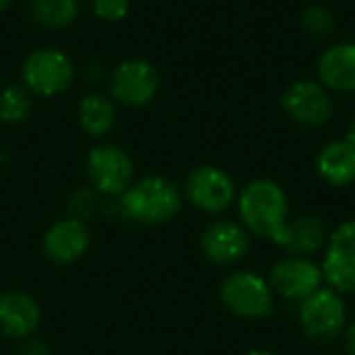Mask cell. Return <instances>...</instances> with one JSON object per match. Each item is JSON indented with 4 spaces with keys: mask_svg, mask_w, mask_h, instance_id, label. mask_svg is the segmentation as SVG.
I'll return each instance as SVG.
<instances>
[{
    "mask_svg": "<svg viewBox=\"0 0 355 355\" xmlns=\"http://www.w3.org/2000/svg\"><path fill=\"white\" fill-rule=\"evenodd\" d=\"M239 223L252 237L277 241L289 223V198L285 189L270 179H254L237 193Z\"/></svg>",
    "mask_w": 355,
    "mask_h": 355,
    "instance_id": "obj_2",
    "label": "cell"
},
{
    "mask_svg": "<svg viewBox=\"0 0 355 355\" xmlns=\"http://www.w3.org/2000/svg\"><path fill=\"white\" fill-rule=\"evenodd\" d=\"M302 27L314 37H327L335 29V15L320 4H312L302 12Z\"/></svg>",
    "mask_w": 355,
    "mask_h": 355,
    "instance_id": "obj_21",
    "label": "cell"
},
{
    "mask_svg": "<svg viewBox=\"0 0 355 355\" xmlns=\"http://www.w3.org/2000/svg\"><path fill=\"white\" fill-rule=\"evenodd\" d=\"M218 300L227 312L243 320L270 318L275 312V291L266 277L254 270H235L218 285Z\"/></svg>",
    "mask_w": 355,
    "mask_h": 355,
    "instance_id": "obj_4",
    "label": "cell"
},
{
    "mask_svg": "<svg viewBox=\"0 0 355 355\" xmlns=\"http://www.w3.org/2000/svg\"><path fill=\"white\" fill-rule=\"evenodd\" d=\"M77 123L89 137H106L116 125V102L106 94H87L77 106Z\"/></svg>",
    "mask_w": 355,
    "mask_h": 355,
    "instance_id": "obj_18",
    "label": "cell"
},
{
    "mask_svg": "<svg viewBox=\"0 0 355 355\" xmlns=\"http://www.w3.org/2000/svg\"><path fill=\"white\" fill-rule=\"evenodd\" d=\"M243 355H277L275 352H268V349H250V352H245Z\"/></svg>",
    "mask_w": 355,
    "mask_h": 355,
    "instance_id": "obj_27",
    "label": "cell"
},
{
    "mask_svg": "<svg viewBox=\"0 0 355 355\" xmlns=\"http://www.w3.org/2000/svg\"><path fill=\"white\" fill-rule=\"evenodd\" d=\"M345 139L347 141H352L355 146V112H354V119H352V123H349V129H347V135H345Z\"/></svg>",
    "mask_w": 355,
    "mask_h": 355,
    "instance_id": "obj_26",
    "label": "cell"
},
{
    "mask_svg": "<svg viewBox=\"0 0 355 355\" xmlns=\"http://www.w3.org/2000/svg\"><path fill=\"white\" fill-rule=\"evenodd\" d=\"M33 110V94L25 85L10 83L0 89V121L19 125L29 119Z\"/></svg>",
    "mask_w": 355,
    "mask_h": 355,
    "instance_id": "obj_20",
    "label": "cell"
},
{
    "mask_svg": "<svg viewBox=\"0 0 355 355\" xmlns=\"http://www.w3.org/2000/svg\"><path fill=\"white\" fill-rule=\"evenodd\" d=\"M183 200V189L173 179L148 175L135 179L129 189L116 198V210L121 218L139 227H162L179 216Z\"/></svg>",
    "mask_w": 355,
    "mask_h": 355,
    "instance_id": "obj_1",
    "label": "cell"
},
{
    "mask_svg": "<svg viewBox=\"0 0 355 355\" xmlns=\"http://www.w3.org/2000/svg\"><path fill=\"white\" fill-rule=\"evenodd\" d=\"M10 4H12V0H0V12H4Z\"/></svg>",
    "mask_w": 355,
    "mask_h": 355,
    "instance_id": "obj_28",
    "label": "cell"
},
{
    "mask_svg": "<svg viewBox=\"0 0 355 355\" xmlns=\"http://www.w3.org/2000/svg\"><path fill=\"white\" fill-rule=\"evenodd\" d=\"M343 349L347 355H355V322L347 324L343 331Z\"/></svg>",
    "mask_w": 355,
    "mask_h": 355,
    "instance_id": "obj_25",
    "label": "cell"
},
{
    "mask_svg": "<svg viewBox=\"0 0 355 355\" xmlns=\"http://www.w3.org/2000/svg\"><path fill=\"white\" fill-rule=\"evenodd\" d=\"M316 173L331 187L355 183V146L347 139L327 144L316 156Z\"/></svg>",
    "mask_w": 355,
    "mask_h": 355,
    "instance_id": "obj_17",
    "label": "cell"
},
{
    "mask_svg": "<svg viewBox=\"0 0 355 355\" xmlns=\"http://www.w3.org/2000/svg\"><path fill=\"white\" fill-rule=\"evenodd\" d=\"M98 193L87 185V187H77L75 191L69 193L67 206H69V216L79 218V220H89L94 212L98 210Z\"/></svg>",
    "mask_w": 355,
    "mask_h": 355,
    "instance_id": "obj_22",
    "label": "cell"
},
{
    "mask_svg": "<svg viewBox=\"0 0 355 355\" xmlns=\"http://www.w3.org/2000/svg\"><path fill=\"white\" fill-rule=\"evenodd\" d=\"M200 250L208 262L216 266H233L250 254L252 235L241 223L218 218L202 231Z\"/></svg>",
    "mask_w": 355,
    "mask_h": 355,
    "instance_id": "obj_12",
    "label": "cell"
},
{
    "mask_svg": "<svg viewBox=\"0 0 355 355\" xmlns=\"http://www.w3.org/2000/svg\"><path fill=\"white\" fill-rule=\"evenodd\" d=\"M131 0H92V10L98 19L116 23L129 15Z\"/></svg>",
    "mask_w": 355,
    "mask_h": 355,
    "instance_id": "obj_23",
    "label": "cell"
},
{
    "mask_svg": "<svg viewBox=\"0 0 355 355\" xmlns=\"http://www.w3.org/2000/svg\"><path fill=\"white\" fill-rule=\"evenodd\" d=\"M329 227L322 216L318 214H300L295 218H289L287 227L275 241L279 248L287 252V256H304L312 258L320 252H324L329 241Z\"/></svg>",
    "mask_w": 355,
    "mask_h": 355,
    "instance_id": "obj_15",
    "label": "cell"
},
{
    "mask_svg": "<svg viewBox=\"0 0 355 355\" xmlns=\"http://www.w3.org/2000/svg\"><path fill=\"white\" fill-rule=\"evenodd\" d=\"M318 81L333 92H355V44H333L322 52L318 60Z\"/></svg>",
    "mask_w": 355,
    "mask_h": 355,
    "instance_id": "obj_16",
    "label": "cell"
},
{
    "mask_svg": "<svg viewBox=\"0 0 355 355\" xmlns=\"http://www.w3.org/2000/svg\"><path fill=\"white\" fill-rule=\"evenodd\" d=\"M268 285L275 295L287 302H302L324 285V275L318 262L304 256H285L268 272Z\"/></svg>",
    "mask_w": 355,
    "mask_h": 355,
    "instance_id": "obj_10",
    "label": "cell"
},
{
    "mask_svg": "<svg viewBox=\"0 0 355 355\" xmlns=\"http://www.w3.org/2000/svg\"><path fill=\"white\" fill-rule=\"evenodd\" d=\"M42 322V310L33 295L25 291L0 293V335L12 341H23L35 335Z\"/></svg>",
    "mask_w": 355,
    "mask_h": 355,
    "instance_id": "obj_14",
    "label": "cell"
},
{
    "mask_svg": "<svg viewBox=\"0 0 355 355\" xmlns=\"http://www.w3.org/2000/svg\"><path fill=\"white\" fill-rule=\"evenodd\" d=\"M324 285L341 295H355V218L331 231L320 262Z\"/></svg>",
    "mask_w": 355,
    "mask_h": 355,
    "instance_id": "obj_9",
    "label": "cell"
},
{
    "mask_svg": "<svg viewBox=\"0 0 355 355\" xmlns=\"http://www.w3.org/2000/svg\"><path fill=\"white\" fill-rule=\"evenodd\" d=\"M237 185L233 177L214 164H200L185 177L183 198L200 212L218 216L237 202Z\"/></svg>",
    "mask_w": 355,
    "mask_h": 355,
    "instance_id": "obj_7",
    "label": "cell"
},
{
    "mask_svg": "<svg viewBox=\"0 0 355 355\" xmlns=\"http://www.w3.org/2000/svg\"><path fill=\"white\" fill-rule=\"evenodd\" d=\"M297 320L304 335L320 345L335 343L347 327L345 295L322 285L318 291L297 304Z\"/></svg>",
    "mask_w": 355,
    "mask_h": 355,
    "instance_id": "obj_3",
    "label": "cell"
},
{
    "mask_svg": "<svg viewBox=\"0 0 355 355\" xmlns=\"http://www.w3.org/2000/svg\"><path fill=\"white\" fill-rule=\"evenodd\" d=\"M160 87L158 69L146 58H129L123 60L110 75L108 96L123 106L139 108L150 104Z\"/></svg>",
    "mask_w": 355,
    "mask_h": 355,
    "instance_id": "obj_8",
    "label": "cell"
},
{
    "mask_svg": "<svg viewBox=\"0 0 355 355\" xmlns=\"http://www.w3.org/2000/svg\"><path fill=\"white\" fill-rule=\"evenodd\" d=\"M281 106L291 121L304 127H322L333 119L335 112L329 89L320 81L310 79L291 83L281 96Z\"/></svg>",
    "mask_w": 355,
    "mask_h": 355,
    "instance_id": "obj_11",
    "label": "cell"
},
{
    "mask_svg": "<svg viewBox=\"0 0 355 355\" xmlns=\"http://www.w3.org/2000/svg\"><path fill=\"white\" fill-rule=\"evenodd\" d=\"M19 343H21L19 345V355H54L52 347L44 339H40L35 335L29 337V339H23Z\"/></svg>",
    "mask_w": 355,
    "mask_h": 355,
    "instance_id": "obj_24",
    "label": "cell"
},
{
    "mask_svg": "<svg viewBox=\"0 0 355 355\" xmlns=\"http://www.w3.org/2000/svg\"><path fill=\"white\" fill-rule=\"evenodd\" d=\"M89 187L104 200L123 196L135 181V164L127 150L116 144H100L85 158Z\"/></svg>",
    "mask_w": 355,
    "mask_h": 355,
    "instance_id": "obj_6",
    "label": "cell"
},
{
    "mask_svg": "<svg viewBox=\"0 0 355 355\" xmlns=\"http://www.w3.org/2000/svg\"><path fill=\"white\" fill-rule=\"evenodd\" d=\"M29 15L44 29H67L79 17V0H31Z\"/></svg>",
    "mask_w": 355,
    "mask_h": 355,
    "instance_id": "obj_19",
    "label": "cell"
},
{
    "mask_svg": "<svg viewBox=\"0 0 355 355\" xmlns=\"http://www.w3.org/2000/svg\"><path fill=\"white\" fill-rule=\"evenodd\" d=\"M92 245V231L85 220L62 216L56 223H52L44 237H42V252L44 256L58 264L69 266L79 262Z\"/></svg>",
    "mask_w": 355,
    "mask_h": 355,
    "instance_id": "obj_13",
    "label": "cell"
},
{
    "mask_svg": "<svg viewBox=\"0 0 355 355\" xmlns=\"http://www.w3.org/2000/svg\"><path fill=\"white\" fill-rule=\"evenodd\" d=\"M21 79L33 96L54 98L73 85L75 64L71 56L58 48H37L25 56Z\"/></svg>",
    "mask_w": 355,
    "mask_h": 355,
    "instance_id": "obj_5",
    "label": "cell"
}]
</instances>
